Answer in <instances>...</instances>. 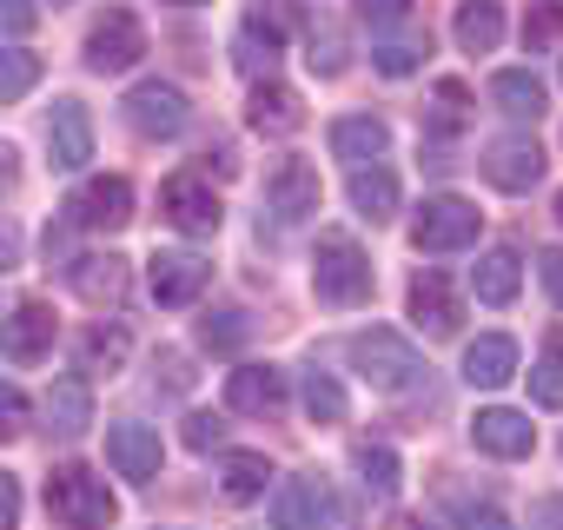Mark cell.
<instances>
[{"label":"cell","instance_id":"1","mask_svg":"<svg viewBox=\"0 0 563 530\" xmlns=\"http://www.w3.org/2000/svg\"><path fill=\"white\" fill-rule=\"evenodd\" d=\"M312 292L325 306H365L372 299V258L358 252L352 232H319V252H312Z\"/></svg>","mask_w":563,"mask_h":530},{"label":"cell","instance_id":"2","mask_svg":"<svg viewBox=\"0 0 563 530\" xmlns=\"http://www.w3.org/2000/svg\"><path fill=\"white\" fill-rule=\"evenodd\" d=\"M352 365H358V378H365L372 391H411V385L424 378V358H418L398 332H385V325H372V332L352 339Z\"/></svg>","mask_w":563,"mask_h":530},{"label":"cell","instance_id":"3","mask_svg":"<svg viewBox=\"0 0 563 530\" xmlns=\"http://www.w3.org/2000/svg\"><path fill=\"white\" fill-rule=\"evenodd\" d=\"M47 510H54L60 523H80V530H93V523H113V517H120V504H113L107 477H93L87 464H60V471L47 477Z\"/></svg>","mask_w":563,"mask_h":530},{"label":"cell","instance_id":"4","mask_svg":"<svg viewBox=\"0 0 563 530\" xmlns=\"http://www.w3.org/2000/svg\"><path fill=\"white\" fill-rule=\"evenodd\" d=\"M477 225H484V212H477L471 199L438 192V199H424V206H418L411 239H418V252H457V245H471V239H477Z\"/></svg>","mask_w":563,"mask_h":530},{"label":"cell","instance_id":"5","mask_svg":"<svg viewBox=\"0 0 563 530\" xmlns=\"http://www.w3.org/2000/svg\"><path fill=\"white\" fill-rule=\"evenodd\" d=\"M140 54H146V27H140L133 8H107V14L87 27V67H93V74H126Z\"/></svg>","mask_w":563,"mask_h":530},{"label":"cell","instance_id":"6","mask_svg":"<svg viewBox=\"0 0 563 530\" xmlns=\"http://www.w3.org/2000/svg\"><path fill=\"white\" fill-rule=\"evenodd\" d=\"M292 27H299V0H258V8L245 14V34H239V67H245V74L272 67Z\"/></svg>","mask_w":563,"mask_h":530},{"label":"cell","instance_id":"7","mask_svg":"<svg viewBox=\"0 0 563 530\" xmlns=\"http://www.w3.org/2000/svg\"><path fill=\"white\" fill-rule=\"evenodd\" d=\"M120 107H126V126H133L140 140H179V133H186V120H192V113H186V93H179V87H166V80L133 87Z\"/></svg>","mask_w":563,"mask_h":530},{"label":"cell","instance_id":"8","mask_svg":"<svg viewBox=\"0 0 563 530\" xmlns=\"http://www.w3.org/2000/svg\"><path fill=\"white\" fill-rule=\"evenodd\" d=\"M67 212H74L80 232H120V225L133 219V186H126L120 173H100V179H87V186L67 199Z\"/></svg>","mask_w":563,"mask_h":530},{"label":"cell","instance_id":"9","mask_svg":"<svg viewBox=\"0 0 563 530\" xmlns=\"http://www.w3.org/2000/svg\"><path fill=\"white\" fill-rule=\"evenodd\" d=\"M159 212L186 232V239H206V232H219V192L199 179V173H173L166 186H159Z\"/></svg>","mask_w":563,"mask_h":530},{"label":"cell","instance_id":"10","mask_svg":"<svg viewBox=\"0 0 563 530\" xmlns=\"http://www.w3.org/2000/svg\"><path fill=\"white\" fill-rule=\"evenodd\" d=\"M206 279H212V265H206L199 252H153V265H146V286H153V299H159L166 312L192 306V299L206 292Z\"/></svg>","mask_w":563,"mask_h":530},{"label":"cell","instance_id":"11","mask_svg":"<svg viewBox=\"0 0 563 530\" xmlns=\"http://www.w3.org/2000/svg\"><path fill=\"white\" fill-rule=\"evenodd\" d=\"M265 206L278 212V219H312L319 212V166L312 159H278L272 173H265Z\"/></svg>","mask_w":563,"mask_h":530},{"label":"cell","instance_id":"12","mask_svg":"<svg viewBox=\"0 0 563 530\" xmlns=\"http://www.w3.org/2000/svg\"><path fill=\"white\" fill-rule=\"evenodd\" d=\"M54 352V312L41 299L14 306L8 319H0V358H14V365H41Z\"/></svg>","mask_w":563,"mask_h":530},{"label":"cell","instance_id":"13","mask_svg":"<svg viewBox=\"0 0 563 530\" xmlns=\"http://www.w3.org/2000/svg\"><path fill=\"white\" fill-rule=\"evenodd\" d=\"M225 405L245 411V418H278V411H286V372H278V365L225 372Z\"/></svg>","mask_w":563,"mask_h":530},{"label":"cell","instance_id":"14","mask_svg":"<svg viewBox=\"0 0 563 530\" xmlns=\"http://www.w3.org/2000/svg\"><path fill=\"white\" fill-rule=\"evenodd\" d=\"M411 319H418V332H431V339H451V332H457V319H464L457 286L438 273V265H424V273L411 279Z\"/></svg>","mask_w":563,"mask_h":530},{"label":"cell","instance_id":"15","mask_svg":"<svg viewBox=\"0 0 563 530\" xmlns=\"http://www.w3.org/2000/svg\"><path fill=\"white\" fill-rule=\"evenodd\" d=\"M47 159H54L60 173H80V166L93 159V120H87L80 100H60V107H54V120H47Z\"/></svg>","mask_w":563,"mask_h":530},{"label":"cell","instance_id":"16","mask_svg":"<svg viewBox=\"0 0 563 530\" xmlns=\"http://www.w3.org/2000/svg\"><path fill=\"white\" fill-rule=\"evenodd\" d=\"M159 431L153 424H113L107 431V464L120 471V477H133V484H153L159 477Z\"/></svg>","mask_w":563,"mask_h":530},{"label":"cell","instance_id":"17","mask_svg":"<svg viewBox=\"0 0 563 530\" xmlns=\"http://www.w3.org/2000/svg\"><path fill=\"white\" fill-rule=\"evenodd\" d=\"M484 179H490L497 192H530V186L543 179V146H537V140H497V146L484 153Z\"/></svg>","mask_w":563,"mask_h":530},{"label":"cell","instance_id":"18","mask_svg":"<svg viewBox=\"0 0 563 530\" xmlns=\"http://www.w3.org/2000/svg\"><path fill=\"white\" fill-rule=\"evenodd\" d=\"M471 438H477V451H490V457H530V451H537V424H530L523 411H504V405L477 411V418H471Z\"/></svg>","mask_w":563,"mask_h":530},{"label":"cell","instance_id":"19","mask_svg":"<svg viewBox=\"0 0 563 530\" xmlns=\"http://www.w3.org/2000/svg\"><path fill=\"white\" fill-rule=\"evenodd\" d=\"M272 517H278V523H345V504L332 497L325 477H292L286 490H278Z\"/></svg>","mask_w":563,"mask_h":530},{"label":"cell","instance_id":"20","mask_svg":"<svg viewBox=\"0 0 563 530\" xmlns=\"http://www.w3.org/2000/svg\"><path fill=\"white\" fill-rule=\"evenodd\" d=\"M332 153H339L345 166H378V159L391 153V133H385V120H372V113H345V120H332Z\"/></svg>","mask_w":563,"mask_h":530},{"label":"cell","instance_id":"21","mask_svg":"<svg viewBox=\"0 0 563 530\" xmlns=\"http://www.w3.org/2000/svg\"><path fill=\"white\" fill-rule=\"evenodd\" d=\"M464 378H471L477 391H497V385H510V378H517V339H504V332H484V339H471V345H464Z\"/></svg>","mask_w":563,"mask_h":530},{"label":"cell","instance_id":"22","mask_svg":"<svg viewBox=\"0 0 563 530\" xmlns=\"http://www.w3.org/2000/svg\"><path fill=\"white\" fill-rule=\"evenodd\" d=\"M245 120H252L258 133H299V126H306V100H299L292 87H278V80H258L252 100H245Z\"/></svg>","mask_w":563,"mask_h":530},{"label":"cell","instance_id":"23","mask_svg":"<svg viewBox=\"0 0 563 530\" xmlns=\"http://www.w3.org/2000/svg\"><path fill=\"white\" fill-rule=\"evenodd\" d=\"M517 286H523V265H517V252H484L477 258V273H471V292L484 299V306H510L517 299Z\"/></svg>","mask_w":563,"mask_h":530},{"label":"cell","instance_id":"24","mask_svg":"<svg viewBox=\"0 0 563 530\" xmlns=\"http://www.w3.org/2000/svg\"><path fill=\"white\" fill-rule=\"evenodd\" d=\"M352 212L372 219V225H385L398 212V179L385 166H352Z\"/></svg>","mask_w":563,"mask_h":530},{"label":"cell","instance_id":"25","mask_svg":"<svg viewBox=\"0 0 563 530\" xmlns=\"http://www.w3.org/2000/svg\"><path fill=\"white\" fill-rule=\"evenodd\" d=\"M93 424V398H87V385L80 378H60L54 391H47V431L54 438H80Z\"/></svg>","mask_w":563,"mask_h":530},{"label":"cell","instance_id":"26","mask_svg":"<svg viewBox=\"0 0 563 530\" xmlns=\"http://www.w3.org/2000/svg\"><path fill=\"white\" fill-rule=\"evenodd\" d=\"M497 41H504V8L497 0H464L457 8V47L464 54H497Z\"/></svg>","mask_w":563,"mask_h":530},{"label":"cell","instance_id":"27","mask_svg":"<svg viewBox=\"0 0 563 530\" xmlns=\"http://www.w3.org/2000/svg\"><path fill=\"white\" fill-rule=\"evenodd\" d=\"M490 100H497V113H510V120H537V113H543V80L523 74V67H504V74L490 80Z\"/></svg>","mask_w":563,"mask_h":530},{"label":"cell","instance_id":"28","mask_svg":"<svg viewBox=\"0 0 563 530\" xmlns=\"http://www.w3.org/2000/svg\"><path fill=\"white\" fill-rule=\"evenodd\" d=\"M74 292L87 299V306H113L120 292H126V265L107 252V258H80L74 265Z\"/></svg>","mask_w":563,"mask_h":530},{"label":"cell","instance_id":"29","mask_svg":"<svg viewBox=\"0 0 563 530\" xmlns=\"http://www.w3.org/2000/svg\"><path fill=\"white\" fill-rule=\"evenodd\" d=\"M219 484H225V497H232V504H252V497H265L272 464H265L258 451H232V457L219 464Z\"/></svg>","mask_w":563,"mask_h":530},{"label":"cell","instance_id":"30","mask_svg":"<svg viewBox=\"0 0 563 530\" xmlns=\"http://www.w3.org/2000/svg\"><path fill=\"white\" fill-rule=\"evenodd\" d=\"M424 54H431V34H405V41H378L372 47V67L391 74V80H405V74L424 67Z\"/></svg>","mask_w":563,"mask_h":530},{"label":"cell","instance_id":"31","mask_svg":"<svg viewBox=\"0 0 563 530\" xmlns=\"http://www.w3.org/2000/svg\"><path fill=\"white\" fill-rule=\"evenodd\" d=\"M34 87H41V54H27V47H0V107L21 100V93H34Z\"/></svg>","mask_w":563,"mask_h":530},{"label":"cell","instance_id":"32","mask_svg":"<svg viewBox=\"0 0 563 530\" xmlns=\"http://www.w3.org/2000/svg\"><path fill=\"white\" fill-rule=\"evenodd\" d=\"M352 457H358V471H365V490L398 497V477H405V471H398V451H391V444H358Z\"/></svg>","mask_w":563,"mask_h":530},{"label":"cell","instance_id":"33","mask_svg":"<svg viewBox=\"0 0 563 530\" xmlns=\"http://www.w3.org/2000/svg\"><path fill=\"white\" fill-rule=\"evenodd\" d=\"M563 41V0H530V14H523V47L530 54H550Z\"/></svg>","mask_w":563,"mask_h":530},{"label":"cell","instance_id":"34","mask_svg":"<svg viewBox=\"0 0 563 530\" xmlns=\"http://www.w3.org/2000/svg\"><path fill=\"white\" fill-rule=\"evenodd\" d=\"M306 47H312V54H306V60H312V74H325V80H332V74H345V41H339V27H332V21H306Z\"/></svg>","mask_w":563,"mask_h":530},{"label":"cell","instance_id":"35","mask_svg":"<svg viewBox=\"0 0 563 530\" xmlns=\"http://www.w3.org/2000/svg\"><path fill=\"white\" fill-rule=\"evenodd\" d=\"M245 339H252V319L245 312H206L199 319V345L206 352H239Z\"/></svg>","mask_w":563,"mask_h":530},{"label":"cell","instance_id":"36","mask_svg":"<svg viewBox=\"0 0 563 530\" xmlns=\"http://www.w3.org/2000/svg\"><path fill=\"white\" fill-rule=\"evenodd\" d=\"M306 411L312 424H345V391L332 372H306Z\"/></svg>","mask_w":563,"mask_h":530},{"label":"cell","instance_id":"37","mask_svg":"<svg viewBox=\"0 0 563 530\" xmlns=\"http://www.w3.org/2000/svg\"><path fill=\"white\" fill-rule=\"evenodd\" d=\"M530 398H537L543 411H563V352H556V345L537 352V365H530Z\"/></svg>","mask_w":563,"mask_h":530},{"label":"cell","instance_id":"38","mask_svg":"<svg viewBox=\"0 0 563 530\" xmlns=\"http://www.w3.org/2000/svg\"><path fill=\"white\" fill-rule=\"evenodd\" d=\"M120 372L126 365V332L120 325H100V332H87V345H80V372Z\"/></svg>","mask_w":563,"mask_h":530},{"label":"cell","instance_id":"39","mask_svg":"<svg viewBox=\"0 0 563 530\" xmlns=\"http://www.w3.org/2000/svg\"><path fill=\"white\" fill-rule=\"evenodd\" d=\"M27 418H34L27 391H21V385H0V444H14V438L27 431Z\"/></svg>","mask_w":563,"mask_h":530},{"label":"cell","instance_id":"40","mask_svg":"<svg viewBox=\"0 0 563 530\" xmlns=\"http://www.w3.org/2000/svg\"><path fill=\"white\" fill-rule=\"evenodd\" d=\"M358 21H372V27H398V21H411V0H358Z\"/></svg>","mask_w":563,"mask_h":530},{"label":"cell","instance_id":"41","mask_svg":"<svg viewBox=\"0 0 563 530\" xmlns=\"http://www.w3.org/2000/svg\"><path fill=\"white\" fill-rule=\"evenodd\" d=\"M34 21H41L34 0H0V34H34Z\"/></svg>","mask_w":563,"mask_h":530},{"label":"cell","instance_id":"42","mask_svg":"<svg viewBox=\"0 0 563 530\" xmlns=\"http://www.w3.org/2000/svg\"><path fill=\"white\" fill-rule=\"evenodd\" d=\"M219 438H225V424H219L212 411H192V418H186V444H192V451H212Z\"/></svg>","mask_w":563,"mask_h":530},{"label":"cell","instance_id":"43","mask_svg":"<svg viewBox=\"0 0 563 530\" xmlns=\"http://www.w3.org/2000/svg\"><path fill=\"white\" fill-rule=\"evenodd\" d=\"M537 273H543V292L563 306V245H550V252H537Z\"/></svg>","mask_w":563,"mask_h":530},{"label":"cell","instance_id":"44","mask_svg":"<svg viewBox=\"0 0 563 530\" xmlns=\"http://www.w3.org/2000/svg\"><path fill=\"white\" fill-rule=\"evenodd\" d=\"M14 523H21V484L0 471V530H14Z\"/></svg>","mask_w":563,"mask_h":530},{"label":"cell","instance_id":"45","mask_svg":"<svg viewBox=\"0 0 563 530\" xmlns=\"http://www.w3.org/2000/svg\"><path fill=\"white\" fill-rule=\"evenodd\" d=\"M464 100H471V93H464L457 80H438V107H444V126H457V120H464Z\"/></svg>","mask_w":563,"mask_h":530},{"label":"cell","instance_id":"46","mask_svg":"<svg viewBox=\"0 0 563 530\" xmlns=\"http://www.w3.org/2000/svg\"><path fill=\"white\" fill-rule=\"evenodd\" d=\"M14 159H21V153H14V146H8V140H0V186H14V173H21V166H14Z\"/></svg>","mask_w":563,"mask_h":530},{"label":"cell","instance_id":"47","mask_svg":"<svg viewBox=\"0 0 563 530\" xmlns=\"http://www.w3.org/2000/svg\"><path fill=\"white\" fill-rule=\"evenodd\" d=\"M14 258H21V239H14L8 225H0V265H14Z\"/></svg>","mask_w":563,"mask_h":530},{"label":"cell","instance_id":"48","mask_svg":"<svg viewBox=\"0 0 563 530\" xmlns=\"http://www.w3.org/2000/svg\"><path fill=\"white\" fill-rule=\"evenodd\" d=\"M173 8H206V0H173Z\"/></svg>","mask_w":563,"mask_h":530},{"label":"cell","instance_id":"49","mask_svg":"<svg viewBox=\"0 0 563 530\" xmlns=\"http://www.w3.org/2000/svg\"><path fill=\"white\" fill-rule=\"evenodd\" d=\"M556 225H563V192H556Z\"/></svg>","mask_w":563,"mask_h":530},{"label":"cell","instance_id":"50","mask_svg":"<svg viewBox=\"0 0 563 530\" xmlns=\"http://www.w3.org/2000/svg\"><path fill=\"white\" fill-rule=\"evenodd\" d=\"M54 8H60V0H54Z\"/></svg>","mask_w":563,"mask_h":530}]
</instances>
